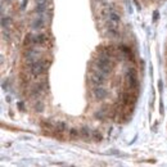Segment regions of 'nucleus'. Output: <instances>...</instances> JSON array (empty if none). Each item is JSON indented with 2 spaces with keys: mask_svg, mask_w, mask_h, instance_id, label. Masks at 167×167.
Returning <instances> with one entry per match:
<instances>
[{
  "mask_svg": "<svg viewBox=\"0 0 167 167\" xmlns=\"http://www.w3.org/2000/svg\"><path fill=\"white\" fill-rule=\"evenodd\" d=\"M95 64H96V68H98L100 72H103L104 75H108L112 72V63L109 61V57H107L104 54L99 55L96 58Z\"/></svg>",
  "mask_w": 167,
  "mask_h": 167,
  "instance_id": "1",
  "label": "nucleus"
},
{
  "mask_svg": "<svg viewBox=\"0 0 167 167\" xmlns=\"http://www.w3.org/2000/svg\"><path fill=\"white\" fill-rule=\"evenodd\" d=\"M30 71H31V75L34 77H39V76H41V75L46 71V63L44 61H41V59H39V61H35L34 63L31 64Z\"/></svg>",
  "mask_w": 167,
  "mask_h": 167,
  "instance_id": "2",
  "label": "nucleus"
},
{
  "mask_svg": "<svg viewBox=\"0 0 167 167\" xmlns=\"http://www.w3.org/2000/svg\"><path fill=\"white\" fill-rule=\"evenodd\" d=\"M90 82L93 84L94 86H103V84L105 82V75L98 69V71H95V72L91 73Z\"/></svg>",
  "mask_w": 167,
  "mask_h": 167,
  "instance_id": "3",
  "label": "nucleus"
},
{
  "mask_svg": "<svg viewBox=\"0 0 167 167\" xmlns=\"http://www.w3.org/2000/svg\"><path fill=\"white\" fill-rule=\"evenodd\" d=\"M126 81L130 89H136L138 88V76L134 68H129L126 72Z\"/></svg>",
  "mask_w": 167,
  "mask_h": 167,
  "instance_id": "4",
  "label": "nucleus"
},
{
  "mask_svg": "<svg viewBox=\"0 0 167 167\" xmlns=\"http://www.w3.org/2000/svg\"><path fill=\"white\" fill-rule=\"evenodd\" d=\"M93 94H94V98L96 100H103L108 96V91H107L103 86H95L94 90H93Z\"/></svg>",
  "mask_w": 167,
  "mask_h": 167,
  "instance_id": "5",
  "label": "nucleus"
},
{
  "mask_svg": "<svg viewBox=\"0 0 167 167\" xmlns=\"http://www.w3.org/2000/svg\"><path fill=\"white\" fill-rule=\"evenodd\" d=\"M46 40H48V36L44 34H37L32 37V42H34V44H37V45H45Z\"/></svg>",
  "mask_w": 167,
  "mask_h": 167,
  "instance_id": "6",
  "label": "nucleus"
},
{
  "mask_svg": "<svg viewBox=\"0 0 167 167\" xmlns=\"http://www.w3.org/2000/svg\"><path fill=\"white\" fill-rule=\"evenodd\" d=\"M45 25V21L44 18H42V15H39V17H36L34 19V22H32V28L34 30H41L42 27H44Z\"/></svg>",
  "mask_w": 167,
  "mask_h": 167,
  "instance_id": "7",
  "label": "nucleus"
},
{
  "mask_svg": "<svg viewBox=\"0 0 167 167\" xmlns=\"http://www.w3.org/2000/svg\"><path fill=\"white\" fill-rule=\"evenodd\" d=\"M108 19H109V22L113 23V25H118L121 22V15L118 14L116 10H112V12L108 14Z\"/></svg>",
  "mask_w": 167,
  "mask_h": 167,
  "instance_id": "8",
  "label": "nucleus"
},
{
  "mask_svg": "<svg viewBox=\"0 0 167 167\" xmlns=\"http://www.w3.org/2000/svg\"><path fill=\"white\" fill-rule=\"evenodd\" d=\"M80 134H81V138H84L85 140H89L93 136V131H91L90 127H88V126H82L81 130H80Z\"/></svg>",
  "mask_w": 167,
  "mask_h": 167,
  "instance_id": "9",
  "label": "nucleus"
},
{
  "mask_svg": "<svg viewBox=\"0 0 167 167\" xmlns=\"http://www.w3.org/2000/svg\"><path fill=\"white\" fill-rule=\"evenodd\" d=\"M68 129V125H67V122H64V121H58L55 123V131L58 132H64Z\"/></svg>",
  "mask_w": 167,
  "mask_h": 167,
  "instance_id": "10",
  "label": "nucleus"
},
{
  "mask_svg": "<svg viewBox=\"0 0 167 167\" xmlns=\"http://www.w3.org/2000/svg\"><path fill=\"white\" fill-rule=\"evenodd\" d=\"M78 136H81V134H80L77 129H69L68 130V138L71 140H77Z\"/></svg>",
  "mask_w": 167,
  "mask_h": 167,
  "instance_id": "11",
  "label": "nucleus"
},
{
  "mask_svg": "<svg viewBox=\"0 0 167 167\" xmlns=\"http://www.w3.org/2000/svg\"><path fill=\"white\" fill-rule=\"evenodd\" d=\"M36 13L39 14V15H42L45 13V10H46V4H36Z\"/></svg>",
  "mask_w": 167,
  "mask_h": 167,
  "instance_id": "12",
  "label": "nucleus"
},
{
  "mask_svg": "<svg viewBox=\"0 0 167 167\" xmlns=\"http://www.w3.org/2000/svg\"><path fill=\"white\" fill-rule=\"evenodd\" d=\"M91 138H93V140H95V142H102V140H103V135H102V132H99V130H94Z\"/></svg>",
  "mask_w": 167,
  "mask_h": 167,
  "instance_id": "13",
  "label": "nucleus"
},
{
  "mask_svg": "<svg viewBox=\"0 0 167 167\" xmlns=\"http://www.w3.org/2000/svg\"><path fill=\"white\" fill-rule=\"evenodd\" d=\"M9 23H10V18L3 15V17H2V27L5 30L7 27H9Z\"/></svg>",
  "mask_w": 167,
  "mask_h": 167,
  "instance_id": "14",
  "label": "nucleus"
},
{
  "mask_svg": "<svg viewBox=\"0 0 167 167\" xmlns=\"http://www.w3.org/2000/svg\"><path fill=\"white\" fill-rule=\"evenodd\" d=\"M35 111L39 112V113L44 111V104H42V102H40V100L36 102V103H35Z\"/></svg>",
  "mask_w": 167,
  "mask_h": 167,
  "instance_id": "15",
  "label": "nucleus"
},
{
  "mask_svg": "<svg viewBox=\"0 0 167 167\" xmlns=\"http://www.w3.org/2000/svg\"><path fill=\"white\" fill-rule=\"evenodd\" d=\"M31 41H32V36H31V35H26V37H25V42H23V45H25V46H28V45L31 44Z\"/></svg>",
  "mask_w": 167,
  "mask_h": 167,
  "instance_id": "16",
  "label": "nucleus"
},
{
  "mask_svg": "<svg viewBox=\"0 0 167 167\" xmlns=\"http://www.w3.org/2000/svg\"><path fill=\"white\" fill-rule=\"evenodd\" d=\"M95 118H98V120H103V117H104V111L102 109L99 112H95V115H94Z\"/></svg>",
  "mask_w": 167,
  "mask_h": 167,
  "instance_id": "17",
  "label": "nucleus"
},
{
  "mask_svg": "<svg viewBox=\"0 0 167 167\" xmlns=\"http://www.w3.org/2000/svg\"><path fill=\"white\" fill-rule=\"evenodd\" d=\"M42 127H48V129H53V126H52V123L50 122H42Z\"/></svg>",
  "mask_w": 167,
  "mask_h": 167,
  "instance_id": "18",
  "label": "nucleus"
},
{
  "mask_svg": "<svg viewBox=\"0 0 167 167\" xmlns=\"http://www.w3.org/2000/svg\"><path fill=\"white\" fill-rule=\"evenodd\" d=\"M36 4H46L48 3V0H35Z\"/></svg>",
  "mask_w": 167,
  "mask_h": 167,
  "instance_id": "19",
  "label": "nucleus"
},
{
  "mask_svg": "<svg viewBox=\"0 0 167 167\" xmlns=\"http://www.w3.org/2000/svg\"><path fill=\"white\" fill-rule=\"evenodd\" d=\"M26 2H27V0H23V3H22V9L25 8V5H26Z\"/></svg>",
  "mask_w": 167,
  "mask_h": 167,
  "instance_id": "20",
  "label": "nucleus"
}]
</instances>
